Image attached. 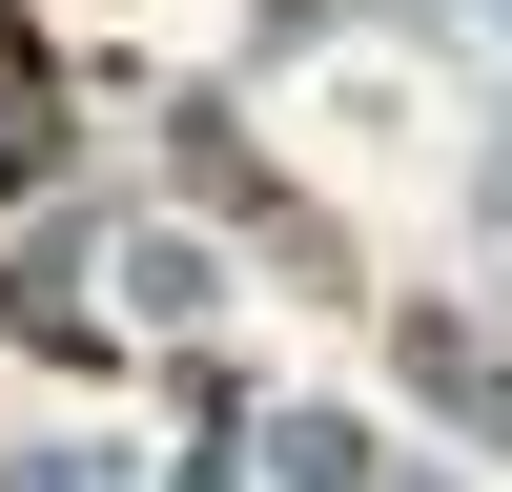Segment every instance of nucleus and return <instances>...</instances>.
I'll use <instances>...</instances> for the list:
<instances>
[{"instance_id": "nucleus-1", "label": "nucleus", "mask_w": 512, "mask_h": 492, "mask_svg": "<svg viewBox=\"0 0 512 492\" xmlns=\"http://www.w3.org/2000/svg\"><path fill=\"white\" fill-rule=\"evenodd\" d=\"M41 164H62V103H41L21 62H0V185H41Z\"/></svg>"}, {"instance_id": "nucleus-2", "label": "nucleus", "mask_w": 512, "mask_h": 492, "mask_svg": "<svg viewBox=\"0 0 512 492\" xmlns=\"http://www.w3.org/2000/svg\"><path fill=\"white\" fill-rule=\"evenodd\" d=\"M0 62H21V0H0Z\"/></svg>"}]
</instances>
